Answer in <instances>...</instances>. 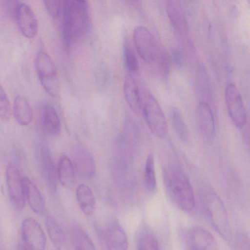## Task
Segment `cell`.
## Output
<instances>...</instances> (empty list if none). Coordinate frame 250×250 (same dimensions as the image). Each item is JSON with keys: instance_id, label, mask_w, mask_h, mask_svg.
Returning <instances> with one entry per match:
<instances>
[{"instance_id": "1", "label": "cell", "mask_w": 250, "mask_h": 250, "mask_svg": "<svg viewBox=\"0 0 250 250\" xmlns=\"http://www.w3.org/2000/svg\"><path fill=\"white\" fill-rule=\"evenodd\" d=\"M62 40L65 49L87 31L90 9L86 0H67L62 3Z\"/></svg>"}, {"instance_id": "2", "label": "cell", "mask_w": 250, "mask_h": 250, "mask_svg": "<svg viewBox=\"0 0 250 250\" xmlns=\"http://www.w3.org/2000/svg\"><path fill=\"white\" fill-rule=\"evenodd\" d=\"M163 175L166 192L172 202L184 211L192 210L195 204L194 193L182 170L177 167H167Z\"/></svg>"}, {"instance_id": "3", "label": "cell", "mask_w": 250, "mask_h": 250, "mask_svg": "<svg viewBox=\"0 0 250 250\" xmlns=\"http://www.w3.org/2000/svg\"><path fill=\"white\" fill-rule=\"evenodd\" d=\"M199 200L203 214L208 222L225 240L229 241L231 231L225 207L217 193L211 188L201 190Z\"/></svg>"}, {"instance_id": "4", "label": "cell", "mask_w": 250, "mask_h": 250, "mask_svg": "<svg viewBox=\"0 0 250 250\" xmlns=\"http://www.w3.org/2000/svg\"><path fill=\"white\" fill-rule=\"evenodd\" d=\"M35 66L40 82L46 92L52 97L60 95V84L53 60L46 52L41 51L37 54Z\"/></svg>"}, {"instance_id": "5", "label": "cell", "mask_w": 250, "mask_h": 250, "mask_svg": "<svg viewBox=\"0 0 250 250\" xmlns=\"http://www.w3.org/2000/svg\"><path fill=\"white\" fill-rule=\"evenodd\" d=\"M145 121L152 133L159 139L165 138L167 125L165 114L156 98L151 94L146 93L142 105Z\"/></svg>"}, {"instance_id": "6", "label": "cell", "mask_w": 250, "mask_h": 250, "mask_svg": "<svg viewBox=\"0 0 250 250\" xmlns=\"http://www.w3.org/2000/svg\"><path fill=\"white\" fill-rule=\"evenodd\" d=\"M225 98L232 123L238 128L243 127L247 121L246 112L242 96L235 85L230 83L227 85Z\"/></svg>"}, {"instance_id": "7", "label": "cell", "mask_w": 250, "mask_h": 250, "mask_svg": "<svg viewBox=\"0 0 250 250\" xmlns=\"http://www.w3.org/2000/svg\"><path fill=\"white\" fill-rule=\"evenodd\" d=\"M136 49L140 57L145 62L154 61L157 56L155 39L150 30L143 25L136 26L133 32Z\"/></svg>"}, {"instance_id": "8", "label": "cell", "mask_w": 250, "mask_h": 250, "mask_svg": "<svg viewBox=\"0 0 250 250\" xmlns=\"http://www.w3.org/2000/svg\"><path fill=\"white\" fill-rule=\"evenodd\" d=\"M6 179L10 200L17 210H22L25 203L23 178L19 169L13 164H8L6 167Z\"/></svg>"}, {"instance_id": "9", "label": "cell", "mask_w": 250, "mask_h": 250, "mask_svg": "<svg viewBox=\"0 0 250 250\" xmlns=\"http://www.w3.org/2000/svg\"><path fill=\"white\" fill-rule=\"evenodd\" d=\"M21 234L28 250H44L46 237L40 223L32 218L25 219L21 225Z\"/></svg>"}, {"instance_id": "10", "label": "cell", "mask_w": 250, "mask_h": 250, "mask_svg": "<svg viewBox=\"0 0 250 250\" xmlns=\"http://www.w3.org/2000/svg\"><path fill=\"white\" fill-rule=\"evenodd\" d=\"M189 250H218L216 241L207 229L199 227L190 228L186 234Z\"/></svg>"}, {"instance_id": "11", "label": "cell", "mask_w": 250, "mask_h": 250, "mask_svg": "<svg viewBox=\"0 0 250 250\" xmlns=\"http://www.w3.org/2000/svg\"><path fill=\"white\" fill-rule=\"evenodd\" d=\"M16 19L24 36L31 39L36 36L39 28L38 22L34 11L29 5L21 2Z\"/></svg>"}, {"instance_id": "12", "label": "cell", "mask_w": 250, "mask_h": 250, "mask_svg": "<svg viewBox=\"0 0 250 250\" xmlns=\"http://www.w3.org/2000/svg\"><path fill=\"white\" fill-rule=\"evenodd\" d=\"M197 120L203 137L208 141L212 140L214 136L215 123L212 111L208 103L203 102L199 104Z\"/></svg>"}, {"instance_id": "13", "label": "cell", "mask_w": 250, "mask_h": 250, "mask_svg": "<svg viewBox=\"0 0 250 250\" xmlns=\"http://www.w3.org/2000/svg\"><path fill=\"white\" fill-rule=\"evenodd\" d=\"M106 243L108 250H127L126 234L118 221H112L106 231Z\"/></svg>"}, {"instance_id": "14", "label": "cell", "mask_w": 250, "mask_h": 250, "mask_svg": "<svg viewBox=\"0 0 250 250\" xmlns=\"http://www.w3.org/2000/svg\"><path fill=\"white\" fill-rule=\"evenodd\" d=\"M40 122L42 129L51 135H57L61 130V122L54 107L49 104L43 105L40 110Z\"/></svg>"}, {"instance_id": "15", "label": "cell", "mask_w": 250, "mask_h": 250, "mask_svg": "<svg viewBox=\"0 0 250 250\" xmlns=\"http://www.w3.org/2000/svg\"><path fill=\"white\" fill-rule=\"evenodd\" d=\"M124 92L126 102L132 111L139 113L141 109L142 98L133 76L128 73L124 83Z\"/></svg>"}, {"instance_id": "16", "label": "cell", "mask_w": 250, "mask_h": 250, "mask_svg": "<svg viewBox=\"0 0 250 250\" xmlns=\"http://www.w3.org/2000/svg\"><path fill=\"white\" fill-rule=\"evenodd\" d=\"M45 224L50 239L56 250H67L64 232L57 220L53 216L45 217Z\"/></svg>"}, {"instance_id": "17", "label": "cell", "mask_w": 250, "mask_h": 250, "mask_svg": "<svg viewBox=\"0 0 250 250\" xmlns=\"http://www.w3.org/2000/svg\"><path fill=\"white\" fill-rule=\"evenodd\" d=\"M25 197L30 207L38 215L44 213L45 205L43 198L36 186L27 177L23 178Z\"/></svg>"}, {"instance_id": "18", "label": "cell", "mask_w": 250, "mask_h": 250, "mask_svg": "<svg viewBox=\"0 0 250 250\" xmlns=\"http://www.w3.org/2000/svg\"><path fill=\"white\" fill-rule=\"evenodd\" d=\"M74 168L78 174L84 179L92 178L95 173V163L88 152L83 149L76 150Z\"/></svg>"}, {"instance_id": "19", "label": "cell", "mask_w": 250, "mask_h": 250, "mask_svg": "<svg viewBox=\"0 0 250 250\" xmlns=\"http://www.w3.org/2000/svg\"><path fill=\"white\" fill-rule=\"evenodd\" d=\"M169 117L172 128L180 141L188 144L190 140V133L179 109L171 106L169 109Z\"/></svg>"}, {"instance_id": "20", "label": "cell", "mask_w": 250, "mask_h": 250, "mask_svg": "<svg viewBox=\"0 0 250 250\" xmlns=\"http://www.w3.org/2000/svg\"><path fill=\"white\" fill-rule=\"evenodd\" d=\"M14 116L19 124L26 126L30 124L33 118V112L30 104L22 95H17L13 104Z\"/></svg>"}, {"instance_id": "21", "label": "cell", "mask_w": 250, "mask_h": 250, "mask_svg": "<svg viewBox=\"0 0 250 250\" xmlns=\"http://www.w3.org/2000/svg\"><path fill=\"white\" fill-rule=\"evenodd\" d=\"M75 169L71 160L66 156H62L57 168V178L65 188H71L75 182Z\"/></svg>"}, {"instance_id": "22", "label": "cell", "mask_w": 250, "mask_h": 250, "mask_svg": "<svg viewBox=\"0 0 250 250\" xmlns=\"http://www.w3.org/2000/svg\"><path fill=\"white\" fill-rule=\"evenodd\" d=\"M76 199L82 212L87 216L92 215L95 210V199L91 188L86 185H80L76 190Z\"/></svg>"}, {"instance_id": "23", "label": "cell", "mask_w": 250, "mask_h": 250, "mask_svg": "<svg viewBox=\"0 0 250 250\" xmlns=\"http://www.w3.org/2000/svg\"><path fill=\"white\" fill-rule=\"evenodd\" d=\"M167 16L173 26L179 31H184L186 21L183 8L178 1L167 0L166 3Z\"/></svg>"}, {"instance_id": "24", "label": "cell", "mask_w": 250, "mask_h": 250, "mask_svg": "<svg viewBox=\"0 0 250 250\" xmlns=\"http://www.w3.org/2000/svg\"><path fill=\"white\" fill-rule=\"evenodd\" d=\"M42 162L45 177L49 188L55 190L57 186V169L52 161L48 150L44 148L42 150Z\"/></svg>"}, {"instance_id": "25", "label": "cell", "mask_w": 250, "mask_h": 250, "mask_svg": "<svg viewBox=\"0 0 250 250\" xmlns=\"http://www.w3.org/2000/svg\"><path fill=\"white\" fill-rule=\"evenodd\" d=\"M73 238L75 250H97L88 234L80 226L74 227Z\"/></svg>"}, {"instance_id": "26", "label": "cell", "mask_w": 250, "mask_h": 250, "mask_svg": "<svg viewBox=\"0 0 250 250\" xmlns=\"http://www.w3.org/2000/svg\"><path fill=\"white\" fill-rule=\"evenodd\" d=\"M137 250H160L155 236L149 229H144L140 232L137 241Z\"/></svg>"}, {"instance_id": "27", "label": "cell", "mask_w": 250, "mask_h": 250, "mask_svg": "<svg viewBox=\"0 0 250 250\" xmlns=\"http://www.w3.org/2000/svg\"><path fill=\"white\" fill-rule=\"evenodd\" d=\"M123 52L125 65L128 73L132 75L137 74L139 69V62L134 50L128 40H124Z\"/></svg>"}, {"instance_id": "28", "label": "cell", "mask_w": 250, "mask_h": 250, "mask_svg": "<svg viewBox=\"0 0 250 250\" xmlns=\"http://www.w3.org/2000/svg\"><path fill=\"white\" fill-rule=\"evenodd\" d=\"M144 184L146 190L153 192L156 188V179L155 171L154 156L149 154L146 160L144 171Z\"/></svg>"}, {"instance_id": "29", "label": "cell", "mask_w": 250, "mask_h": 250, "mask_svg": "<svg viewBox=\"0 0 250 250\" xmlns=\"http://www.w3.org/2000/svg\"><path fill=\"white\" fill-rule=\"evenodd\" d=\"M12 111L8 96L0 84V118L4 121H9L12 116Z\"/></svg>"}, {"instance_id": "30", "label": "cell", "mask_w": 250, "mask_h": 250, "mask_svg": "<svg viewBox=\"0 0 250 250\" xmlns=\"http://www.w3.org/2000/svg\"><path fill=\"white\" fill-rule=\"evenodd\" d=\"M44 6L49 14L53 18H58L62 11V4L61 0H44Z\"/></svg>"}, {"instance_id": "31", "label": "cell", "mask_w": 250, "mask_h": 250, "mask_svg": "<svg viewBox=\"0 0 250 250\" xmlns=\"http://www.w3.org/2000/svg\"><path fill=\"white\" fill-rule=\"evenodd\" d=\"M171 58L174 64L178 67L182 66L185 60L184 52L179 48H175L171 51Z\"/></svg>"}, {"instance_id": "32", "label": "cell", "mask_w": 250, "mask_h": 250, "mask_svg": "<svg viewBox=\"0 0 250 250\" xmlns=\"http://www.w3.org/2000/svg\"><path fill=\"white\" fill-rule=\"evenodd\" d=\"M21 2L15 0L5 1V8L8 14L13 18L16 19L19 6Z\"/></svg>"}, {"instance_id": "33", "label": "cell", "mask_w": 250, "mask_h": 250, "mask_svg": "<svg viewBox=\"0 0 250 250\" xmlns=\"http://www.w3.org/2000/svg\"><path fill=\"white\" fill-rule=\"evenodd\" d=\"M167 57L165 54H162L159 60L160 70L164 76H167L168 74L169 63Z\"/></svg>"}, {"instance_id": "34", "label": "cell", "mask_w": 250, "mask_h": 250, "mask_svg": "<svg viewBox=\"0 0 250 250\" xmlns=\"http://www.w3.org/2000/svg\"><path fill=\"white\" fill-rule=\"evenodd\" d=\"M16 250H28L27 248L22 244H19L16 248Z\"/></svg>"}, {"instance_id": "35", "label": "cell", "mask_w": 250, "mask_h": 250, "mask_svg": "<svg viewBox=\"0 0 250 250\" xmlns=\"http://www.w3.org/2000/svg\"><path fill=\"white\" fill-rule=\"evenodd\" d=\"M0 250H3V249H2V246L0 245Z\"/></svg>"}]
</instances>
